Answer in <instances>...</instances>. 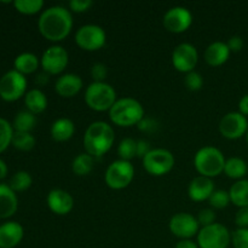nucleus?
<instances>
[{
  "instance_id": "nucleus-10",
  "label": "nucleus",
  "mask_w": 248,
  "mask_h": 248,
  "mask_svg": "<svg viewBox=\"0 0 248 248\" xmlns=\"http://www.w3.org/2000/svg\"><path fill=\"white\" fill-rule=\"evenodd\" d=\"M107 34L101 26L97 24H84L75 34V43L81 50L98 51L106 45Z\"/></svg>"
},
{
  "instance_id": "nucleus-8",
  "label": "nucleus",
  "mask_w": 248,
  "mask_h": 248,
  "mask_svg": "<svg viewBox=\"0 0 248 248\" xmlns=\"http://www.w3.org/2000/svg\"><path fill=\"white\" fill-rule=\"evenodd\" d=\"M27 78L12 69L0 78V98L5 102H16L27 93Z\"/></svg>"
},
{
  "instance_id": "nucleus-24",
  "label": "nucleus",
  "mask_w": 248,
  "mask_h": 248,
  "mask_svg": "<svg viewBox=\"0 0 248 248\" xmlns=\"http://www.w3.org/2000/svg\"><path fill=\"white\" fill-rule=\"evenodd\" d=\"M39 65H40V60L38 58V56L31 52L19 53L14 61V69L23 74L24 77L35 73Z\"/></svg>"
},
{
  "instance_id": "nucleus-30",
  "label": "nucleus",
  "mask_w": 248,
  "mask_h": 248,
  "mask_svg": "<svg viewBox=\"0 0 248 248\" xmlns=\"http://www.w3.org/2000/svg\"><path fill=\"white\" fill-rule=\"evenodd\" d=\"M14 6L17 12L27 16L36 15L43 10L45 2L43 0H15Z\"/></svg>"
},
{
  "instance_id": "nucleus-25",
  "label": "nucleus",
  "mask_w": 248,
  "mask_h": 248,
  "mask_svg": "<svg viewBox=\"0 0 248 248\" xmlns=\"http://www.w3.org/2000/svg\"><path fill=\"white\" fill-rule=\"evenodd\" d=\"M230 201L236 207H248V179L236 181L229 189Z\"/></svg>"
},
{
  "instance_id": "nucleus-35",
  "label": "nucleus",
  "mask_w": 248,
  "mask_h": 248,
  "mask_svg": "<svg viewBox=\"0 0 248 248\" xmlns=\"http://www.w3.org/2000/svg\"><path fill=\"white\" fill-rule=\"evenodd\" d=\"M184 85H186V89L189 91H200L203 86V78L200 73L198 72H190L188 74H186V78H184Z\"/></svg>"
},
{
  "instance_id": "nucleus-5",
  "label": "nucleus",
  "mask_w": 248,
  "mask_h": 248,
  "mask_svg": "<svg viewBox=\"0 0 248 248\" xmlns=\"http://www.w3.org/2000/svg\"><path fill=\"white\" fill-rule=\"evenodd\" d=\"M116 101L115 89L106 81L91 82L85 91V102L94 111H109Z\"/></svg>"
},
{
  "instance_id": "nucleus-29",
  "label": "nucleus",
  "mask_w": 248,
  "mask_h": 248,
  "mask_svg": "<svg viewBox=\"0 0 248 248\" xmlns=\"http://www.w3.org/2000/svg\"><path fill=\"white\" fill-rule=\"evenodd\" d=\"M33 184V178L27 171H18L10 178L9 186L15 193H22L28 190Z\"/></svg>"
},
{
  "instance_id": "nucleus-47",
  "label": "nucleus",
  "mask_w": 248,
  "mask_h": 248,
  "mask_svg": "<svg viewBox=\"0 0 248 248\" xmlns=\"http://www.w3.org/2000/svg\"><path fill=\"white\" fill-rule=\"evenodd\" d=\"M7 173H9V169H7V165L4 160L0 159V181L6 178Z\"/></svg>"
},
{
  "instance_id": "nucleus-23",
  "label": "nucleus",
  "mask_w": 248,
  "mask_h": 248,
  "mask_svg": "<svg viewBox=\"0 0 248 248\" xmlns=\"http://www.w3.org/2000/svg\"><path fill=\"white\" fill-rule=\"evenodd\" d=\"M24 106L27 110L34 115L44 113L47 108V97L40 89H31L24 96Z\"/></svg>"
},
{
  "instance_id": "nucleus-11",
  "label": "nucleus",
  "mask_w": 248,
  "mask_h": 248,
  "mask_svg": "<svg viewBox=\"0 0 248 248\" xmlns=\"http://www.w3.org/2000/svg\"><path fill=\"white\" fill-rule=\"evenodd\" d=\"M69 63V53L63 46L52 45L44 51L40 58L43 70L48 75H58L67 68Z\"/></svg>"
},
{
  "instance_id": "nucleus-45",
  "label": "nucleus",
  "mask_w": 248,
  "mask_h": 248,
  "mask_svg": "<svg viewBox=\"0 0 248 248\" xmlns=\"http://www.w3.org/2000/svg\"><path fill=\"white\" fill-rule=\"evenodd\" d=\"M239 113L242 115L248 116V94H245L239 102Z\"/></svg>"
},
{
  "instance_id": "nucleus-12",
  "label": "nucleus",
  "mask_w": 248,
  "mask_h": 248,
  "mask_svg": "<svg viewBox=\"0 0 248 248\" xmlns=\"http://www.w3.org/2000/svg\"><path fill=\"white\" fill-rule=\"evenodd\" d=\"M220 135L230 140H236L246 136L248 130L247 116L242 115L239 111L227 113L219 121L218 125Z\"/></svg>"
},
{
  "instance_id": "nucleus-21",
  "label": "nucleus",
  "mask_w": 248,
  "mask_h": 248,
  "mask_svg": "<svg viewBox=\"0 0 248 248\" xmlns=\"http://www.w3.org/2000/svg\"><path fill=\"white\" fill-rule=\"evenodd\" d=\"M230 53L232 52H230L227 43L215 41L206 47L203 58L210 67H220L224 63H227V61L230 57Z\"/></svg>"
},
{
  "instance_id": "nucleus-19",
  "label": "nucleus",
  "mask_w": 248,
  "mask_h": 248,
  "mask_svg": "<svg viewBox=\"0 0 248 248\" xmlns=\"http://www.w3.org/2000/svg\"><path fill=\"white\" fill-rule=\"evenodd\" d=\"M82 86H84V81L79 75L74 73H67V74L61 75L56 80L55 91L57 92L58 96L63 98H72L81 91Z\"/></svg>"
},
{
  "instance_id": "nucleus-26",
  "label": "nucleus",
  "mask_w": 248,
  "mask_h": 248,
  "mask_svg": "<svg viewBox=\"0 0 248 248\" xmlns=\"http://www.w3.org/2000/svg\"><path fill=\"white\" fill-rule=\"evenodd\" d=\"M248 172V165L244 159L237 156H232L227 159L224 166V173L229 178L235 179V181H240V179H245V176Z\"/></svg>"
},
{
  "instance_id": "nucleus-2",
  "label": "nucleus",
  "mask_w": 248,
  "mask_h": 248,
  "mask_svg": "<svg viewBox=\"0 0 248 248\" xmlns=\"http://www.w3.org/2000/svg\"><path fill=\"white\" fill-rule=\"evenodd\" d=\"M114 140V128L106 121H94L85 131L82 142L87 154L93 157H102L111 149Z\"/></svg>"
},
{
  "instance_id": "nucleus-17",
  "label": "nucleus",
  "mask_w": 248,
  "mask_h": 248,
  "mask_svg": "<svg viewBox=\"0 0 248 248\" xmlns=\"http://www.w3.org/2000/svg\"><path fill=\"white\" fill-rule=\"evenodd\" d=\"M24 229L18 222L7 220L0 225V248H15L22 242Z\"/></svg>"
},
{
  "instance_id": "nucleus-7",
  "label": "nucleus",
  "mask_w": 248,
  "mask_h": 248,
  "mask_svg": "<svg viewBox=\"0 0 248 248\" xmlns=\"http://www.w3.org/2000/svg\"><path fill=\"white\" fill-rule=\"evenodd\" d=\"M142 162L148 173L155 177H161L173 170L176 159L170 150L164 148H155L143 157Z\"/></svg>"
},
{
  "instance_id": "nucleus-27",
  "label": "nucleus",
  "mask_w": 248,
  "mask_h": 248,
  "mask_svg": "<svg viewBox=\"0 0 248 248\" xmlns=\"http://www.w3.org/2000/svg\"><path fill=\"white\" fill-rule=\"evenodd\" d=\"M36 125V115L26 110H21L16 114L12 123L15 132H31Z\"/></svg>"
},
{
  "instance_id": "nucleus-41",
  "label": "nucleus",
  "mask_w": 248,
  "mask_h": 248,
  "mask_svg": "<svg viewBox=\"0 0 248 248\" xmlns=\"http://www.w3.org/2000/svg\"><path fill=\"white\" fill-rule=\"evenodd\" d=\"M235 224L237 228H248V207L239 208L235 215Z\"/></svg>"
},
{
  "instance_id": "nucleus-9",
  "label": "nucleus",
  "mask_w": 248,
  "mask_h": 248,
  "mask_svg": "<svg viewBox=\"0 0 248 248\" xmlns=\"http://www.w3.org/2000/svg\"><path fill=\"white\" fill-rule=\"evenodd\" d=\"M196 237L199 248H228L232 244V232L220 223L201 228Z\"/></svg>"
},
{
  "instance_id": "nucleus-37",
  "label": "nucleus",
  "mask_w": 248,
  "mask_h": 248,
  "mask_svg": "<svg viewBox=\"0 0 248 248\" xmlns=\"http://www.w3.org/2000/svg\"><path fill=\"white\" fill-rule=\"evenodd\" d=\"M216 218L217 217H216V213L212 208H203V210H201L200 212H199L196 219H198L200 227L203 228V227H208V225L215 224Z\"/></svg>"
},
{
  "instance_id": "nucleus-22",
  "label": "nucleus",
  "mask_w": 248,
  "mask_h": 248,
  "mask_svg": "<svg viewBox=\"0 0 248 248\" xmlns=\"http://www.w3.org/2000/svg\"><path fill=\"white\" fill-rule=\"evenodd\" d=\"M51 137L56 142H67L74 136L75 125L70 119L60 118L51 125Z\"/></svg>"
},
{
  "instance_id": "nucleus-18",
  "label": "nucleus",
  "mask_w": 248,
  "mask_h": 248,
  "mask_svg": "<svg viewBox=\"0 0 248 248\" xmlns=\"http://www.w3.org/2000/svg\"><path fill=\"white\" fill-rule=\"evenodd\" d=\"M215 183L211 178L203 176H198L193 178L188 186V196L195 202L210 200L211 195L215 191Z\"/></svg>"
},
{
  "instance_id": "nucleus-4",
  "label": "nucleus",
  "mask_w": 248,
  "mask_h": 248,
  "mask_svg": "<svg viewBox=\"0 0 248 248\" xmlns=\"http://www.w3.org/2000/svg\"><path fill=\"white\" fill-rule=\"evenodd\" d=\"M225 161L222 150L212 145L200 148L194 156V166L198 173L211 179L224 172Z\"/></svg>"
},
{
  "instance_id": "nucleus-46",
  "label": "nucleus",
  "mask_w": 248,
  "mask_h": 248,
  "mask_svg": "<svg viewBox=\"0 0 248 248\" xmlns=\"http://www.w3.org/2000/svg\"><path fill=\"white\" fill-rule=\"evenodd\" d=\"M48 80H50V75H48L47 73L44 72V70L41 73H39V74L35 77V82L39 85V86H44V85H46L48 82Z\"/></svg>"
},
{
  "instance_id": "nucleus-44",
  "label": "nucleus",
  "mask_w": 248,
  "mask_h": 248,
  "mask_svg": "<svg viewBox=\"0 0 248 248\" xmlns=\"http://www.w3.org/2000/svg\"><path fill=\"white\" fill-rule=\"evenodd\" d=\"M174 248H199V245L198 242L193 241L191 239L179 240L176 244V246H174Z\"/></svg>"
},
{
  "instance_id": "nucleus-3",
  "label": "nucleus",
  "mask_w": 248,
  "mask_h": 248,
  "mask_svg": "<svg viewBox=\"0 0 248 248\" xmlns=\"http://www.w3.org/2000/svg\"><path fill=\"white\" fill-rule=\"evenodd\" d=\"M144 108L137 99L132 97H124L118 99L109 110L111 123L120 127H131L140 124L144 118Z\"/></svg>"
},
{
  "instance_id": "nucleus-38",
  "label": "nucleus",
  "mask_w": 248,
  "mask_h": 248,
  "mask_svg": "<svg viewBox=\"0 0 248 248\" xmlns=\"http://www.w3.org/2000/svg\"><path fill=\"white\" fill-rule=\"evenodd\" d=\"M108 75V68L103 63H94L91 68V78L94 82H103Z\"/></svg>"
},
{
  "instance_id": "nucleus-42",
  "label": "nucleus",
  "mask_w": 248,
  "mask_h": 248,
  "mask_svg": "<svg viewBox=\"0 0 248 248\" xmlns=\"http://www.w3.org/2000/svg\"><path fill=\"white\" fill-rule=\"evenodd\" d=\"M227 45L229 47L230 52H240V51L244 48L245 43L244 39L240 35H232V38H229V40L227 41Z\"/></svg>"
},
{
  "instance_id": "nucleus-6",
  "label": "nucleus",
  "mask_w": 248,
  "mask_h": 248,
  "mask_svg": "<svg viewBox=\"0 0 248 248\" xmlns=\"http://www.w3.org/2000/svg\"><path fill=\"white\" fill-rule=\"evenodd\" d=\"M135 178V167L131 161L115 160L106 170L104 181L113 190H123L132 183Z\"/></svg>"
},
{
  "instance_id": "nucleus-48",
  "label": "nucleus",
  "mask_w": 248,
  "mask_h": 248,
  "mask_svg": "<svg viewBox=\"0 0 248 248\" xmlns=\"http://www.w3.org/2000/svg\"><path fill=\"white\" fill-rule=\"evenodd\" d=\"M245 137H246V142H247V144H248V130H247V133H246V136H245Z\"/></svg>"
},
{
  "instance_id": "nucleus-13",
  "label": "nucleus",
  "mask_w": 248,
  "mask_h": 248,
  "mask_svg": "<svg viewBox=\"0 0 248 248\" xmlns=\"http://www.w3.org/2000/svg\"><path fill=\"white\" fill-rule=\"evenodd\" d=\"M169 228L170 232L181 240H188L194 236H198L201 229L196 217L188 212H179L172 216L169 223Z\"/></svg>"
},
{
  "instance_id": "nucleus-1",
  "label": "nucleus",
  "mask_w": 248,
  "mask_h": 248,
  "mask_svg": "<svg viewBox=\"0 0 248 248\" xmlns=\"http://www.w3.org/2000/svg\"><path fill=\"white\" fill-rule=\"evenodd\" d=\"M38 29L46 40L52 43L64 40L73 29V16L70 10L60 5L47 7L40 14Z\"/></svg>"
},
{
  "instance_id": "nucleus-16",
  "label": "nucleus",
  "mask_w": 248,
  "mask_h": 248,
  "mask_svg": "<svg viewBox=\"0 0 248 248\" xmlns=\"http://www.w3.org/2000/svg\"><path fill=\"white\" fill-rule=\"evenodd\" d=\"M48 208L57 216H67L74 208V198L63 189H52L46 198Z\"/></svg>"
},
{
  "instance_id": "nucleus-14",
  "label": "nucleus",
  "mask_w": 248,
  "mask_h": 248,
  "mask_svg": "<svg viewBox=\"0 0 248 248\" xmlns=\"http://www.w3.org/2000/svg\"><path fill=\"white\" fill-rule=\"evenodd\" d=\"M162 23L170 33H184L193 23V14L184 6H173L165 12Z\"/></svg>"
},
{
  "instance_id": "nucleus-34",
  "label": "nucleus",
  "mask_w": 248,
  "mask_h": 248,
  "mask_svg": "<svg viewBox=\"0 0 248 248\" xmlns=\"http://www.w3.org/2000/svg\"><path fill=\"white\" fill-rule=\"evenodd\" d=\"M208 202H210L211 207L215 208V210H223V208L228 207L229 203L232 202V201H230L229 191L222 190V189L215 190L212 195H211Z\"/></svg>"
},
{
  "instance_id": "nucleus-28",
  "label": "nucleus",
  "mask_w": 248,
  "mask_h": 248,
  "mask_svg": "<svg viewBox=\"0 0 248 248\" xmlns=\"http://www.w3.org/2000/svg\"><path fill=\"white\" fill-rule=\"evenodd\" d=\"M94 167V157L87 154L86 152L81 153L74 157L72 162V171L75 176L84 177L92 172Z\"/></svg>"
},
{
  "instance_id": "nucleus-39",
  "label": "nucleus",
  "mask_w": 248,
  "mask_h": 248,
  "mask_svg": "<svg viewBox=\"0 0 248 248\" xmlns=\"http://www.w3.org/2000/svg\"><path fill=\"white\" fill-rule=\"evenodd\" d=\"M137 127L138 130L142 131V132L144 133H153V132H156L157 128H159V123H157L156 119L144 116V118L140 121Z\"/></svg>"
},
{
  "instance_id": "nucleus-32",
  "label": "nucleus",
  "mask_w": 248,
  "mask_h": 248,
  "mask_svg": "<svg viewBox=\"0 0 248 248\" xmlns=\"http://www.w3.org/2000/svg\"><path fill=\"white\" fill-rule=\"evenodd\" d=\"M137 152V140L133 138H124L118 145V155L120 160H125V161H131L136 155Z\"/></svg>"
},
{
  "instance_id": "nucleus-40",
  "label": "nucleus",
  "mask_w": 248,
  "mask_h": 248,
  "mask_svg": "<svg viewBox=\"0 0 248 248\" xmlns=\"http://www.w3.org/2000/svg\"><path fill=\"white\" fill-rule=\"evenodd\" d=\"M68 6L73 12L82 14V12L89 11L93 6V1L92 0H72V1H69Z\"/></svg>"
},
{
  "instance_id": "nucleus-15",
  "label": "nucleus",
  "mask_w": 248,
  "mask_h": 248,
  "mask_svg": "<svg viewBox=\"0 0 248 248\" xmlns=\"http://www.w3.org/2000/svg\"><path fill=\"white\" fill-rule=\"evenodd\" d=\"M199 61V52L190 43H182L172 52V64L178 72L188 74L194 72Z\"/></svg>"
},
{
  "instance_id": "nucleus-43",
  "label": "nucleus",
  "mask_w": 248,
  "mask_h": 248,
  "mask_svg": "<svg viewBox=\"0 0 248 248\" xmlns=\"http://www.w3.org/2000/svg\"><path fill=\"white\" fill-rule=\"evenodd\" d=\"M150 150H152V148H150V143L148 142V140H137V152H136L137 157L143 159V157H144L145 155L150 152Z\"/></svg>"
},
{
  "instance_id": "nucleus-36",
  "label": "nucleus",
  "mask_w": 248,
  "mask_h": 248,
  "mask_svg": "<svg viewBox=\"0 0 248 248\" xmlns=\"http://www.w3.org/2000/svg\"><path fill=\"white\" fill-rule=\"evenodd\" d=\"M232 244L234 248H248V228H237L232 232Z\"/></svg>"
},
{
  "instance_id": "nucleus-20",
  "label": "nucleus",
  "mask_w": 248,
  "mask_h": 248,
  "mask_svg": "<svg viewBox=\"0 0 248 248\" xmlns=\"http://www.w3.org/2000/svg\"><path fill=\"white\" fill-rule=\"evenodd\" d=\"M18 210V198L9 184L0 183V219H9Z\"/></svg>"
},
{
  "instance_id": "nucleus-31",
  "label": "nucleus",
  "mask_w": 248,
  "mask_h": 248,
  "mask_svg": "<svg viewBox=\"0 0 248 248\" xmlns=\"http://www.w3.org/2000/svg\"><path fill=\"white\" fill-rule=\"evenodd\" d=\"M36 140L31 132H14L11 145L21 152H31L35 147Z\"/></svg>"
},
{
  "instance_id": "nucleus-33",
  "label": "nucleus",
  "mask_w": 248,
  "mask_h": 248,
  "mask_svg": "<svg viewBox=\"0 0 248 248\" xmlns=\"http://www.w3.org/2000/svg\"><path fill=\"white\" fill-rule=\"evenodd\" d=\"M14 132L12 124H10L6 119L0 118V154L11 145Z\"/></svg>"
}]
</instances>
